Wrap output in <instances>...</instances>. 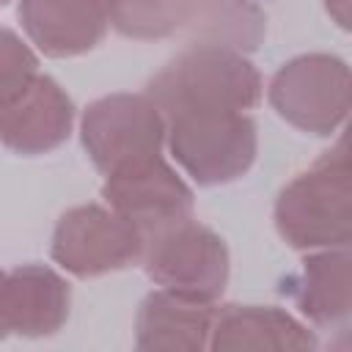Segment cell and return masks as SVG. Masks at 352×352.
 <instances>
[{"instance_id": "1", "label": "cell", "mask_w": 352, "mask_h": 352, "mask_svg": "<svg viewBox=\"0 0 352 352\" xmlns=\"http://www.w3.org/2000/svg\"><path fill=\"white\" fill-rule=\"evenodd\" d=\"M261 74L245 52L220 44H190L148 82L146 96L168 118L198 110H250L261 99Z\"/></svg>"}, {"instance_id": "2", "label": "cell", "mask_w": 352, "mask_h": 352, "mask_svg": "<svg viewBox=\"0 0 352 352\" xmlns=\"http://www.w3.org/2000/svg\"><path fill=\"white\" fill-rule=\"evenodd\" d=\"M275 228L283 242L297 250L349 245L352 187L344 138L280 190L275 201Z\"/></svg>"}, {"instance_id": "3", "label": "cell", "mask_w": 352, "mask_h": 352, "mask_svg": "<svg viewBox=\"0 0 352 352\" xmlns=\"http://www.w3.org/2000/svg\"><path fill=\"white\" fill-rule=\"evenodd\" d=\"M165 143L176 165L201 187L245 176L256 160V121L242 110H198L168 118Z\"/></svg>"}, {"instance_id": "4", "label": "cell", "mask_w": 352, "mask_h": 352, "mask_svg": "<svg viewBox=\"0 0 352 352\" xmlns=\"http://www.w3.org/2000/svg\"><path fill=\"white\" fill-rule=\"evenodd\" d=\"M267 96L286 124L327 138L349 113V66L330 52L297 55L272 74Z\"/></svg>"}, {"instance_id": "5", "label": "cell", "mask_w": 352, "mask_h": 352, "mask_svg": "<svg viewBox=\"0 0 352 352\" xmlns=\"http://www.w3.org/2000/svg\"><path fill=\"white\" fill-rule=\"evenodd\" d=\"M168 121L146 94H107L94 99L80 118V140L94 168L104 176L162 154Z\"/></svg>"}, {"instance_id": "6", "label": "cell", "mask_w": 352, "mask_h": 352, "mask_svg": "<svg viewBox=\"0 0 352 352\" xmlns=\"http://www.w3.org/2000/svg\"><path fill=\"white\" fill-rule=\"evenodd\" d=\"M146 250V236L124 214L107 204H82L60 214L52 231V261L77 275L96 278L104 272L138 264Z\"/></svg>"}, {"instance_id": "7", "label": "cell", "mask_w": 352, "mask_h": 352, "mask_svg": "<svg viewBox=\"0 0 352 352\" xmlns=\"http://www.w3.org/2000/svg\"><path fill=\"white\" fill-rule=\"evenodd\" d=\"M140 261L157 286L209 302L226 292L231 270L223 236L192 217L148 236Z\"/></svg>"}, {"instance_id": "8", "label": "cell", "mask_w": 352, "mask_h": 352, "mask_svg": "<svg viewBox=\"0 0 352 352\" xmlns=\"http://www.w3.org/2000/svg\"><path fill=\"white\" fill-rule=\"evenodd\" d=\"M102 198L148 239L157 231L192 217V190L162 157H146L104 176Z\"/></svg>"}, {"instance_id": "9", "label": "cell", "mask_w": 352, "mask_h": 352, "mask_svg": "<svg viewBox=\"0 0 352 352\" xmlns=\"http://www.w3.org/2000/svg\"><path fill=\"white\" fill-rule=\"evenodd\" d=\"M72 126L74 104L50 74H36L0 104V143L22 157H38L63 146Z\"/></svg>"}, {"instance_id": "10", "label": "cell", "mask_w": 352, "mask_h": 352, "mask_svg": "<svg viewBox=\"0 0 352 352\" xmlns=\"http://www.w3.org/2000/svg\"><path fill=\"white\" fill-rule=\"evenodd\" d=\"M28 38L50 58L91 52L107 33L110 0H19Z\"/></svg>"}, {"instance_id": "11", "label": "cell", "mask_w": 352, "mask_h": 352, "mask_svg": "<svg viewBox=\"0 0 352 352\" xmlns=\"http://www.w3.org/2000/svg\"><path fill=\"white\" fill-rule=\"evenodd\" d=\"M212 322L214 302L160 286L140 302L135 346L143 352H201L209 346Z\"/></svg>"}, {"instance_id": "12", "label": "cell", "mask_w": 352, "mask_h": 352, "mask_svg": "<svg viewBox=\"0 0 352 352\" xmlns=\"http://www.w3.org/2000/svg\"><path fill=\"white\" fill-rule=\"evenodd\" d=\"M6 319L8 330L25 338L58 333L72 308V289L63 275L44 264H22L6 272Z\"/></svg>"}, {"instance_id": "13", "label": "cell", "mask_w": 352, "mask_h": 352, "mask_svg": "<svg viewBox=\"0 0 352 352\" xmlns=\"http://www.w3.org/2000/svg\"><path fill=\"white\" fill-rule=\"evenodd\" d=\"M209 349H316V336L278 305H226L214 311Z\"/></svg>"}, {"instance_id": "14", "label": "cell", "mask_w": 352, "mask_h": 352, "mask_svg": "<svg viewBox=\"0 0 352 352\" xmlns=\"http://www.w3.org/2000/svg\"><path fill=\"white\" fill-rule=\"evenodd\" d=\"M297 305L316 324H338L352 308V256L346 248H324L302 261Z\"/></svg>"}, {"instance_id": "15", "label": "cell", "mask_w": 352, "mask_h": 352, "mask_svg": "<svg viewBox=\"0 0 352 352\" xmlns=\"http://www.w3.org/2000/svg\"><path fill=\"white\" fill-rule=\"evenodd\" d=\"M184 33L195 44L250 52L264 41L267 16L253 0H190Z\"/></svg>"}, {"instance_id": "16", "label": "cell", "mask_w": 352, "mask_h": 352, "mask_svg": "<svg viewBox=\"0 0 352 352\" xmlns=\"http://www.w3.org/2000/svg\"><path fill=\"white\" fill-rule=\"evenodd\" d=\"M190 0H110V25L135 41H157L182 33Z\"/></svg>"}, {"instance_id": "17", "label": "cell", "mask_w": 352, "mask_h": 352, "mask_svg": "<svg viewBox=\"0 0 352 352\" xmlns=\"http://www.w3.org/2000/svg\"><path fill=\"white\" fill-rule=\"evenodd\" d=\"M36 74L38 58L30 44L11 28L0 25V104L19 94Z\"/></svg>"}, {"instance_id": "18", "label": "cell", "mask_w": 352, "mask_h": 352, "mask_svg": "<svg viewBox=\"0 0 352 352\" xmlns=\"http://www.w3.org/2000/svg\"><path fill=\"white\" fill-rule=\"evenodd\" d=\"M324 8L338 22V28L349 30V25H352V0H324Z\"/></svg>"}, {"instance_id": "19", "label": "cell", "mask_w": 352, "mask_h": 352, "mask_svg": "<svg viewBox=\"0 0 352 352\" xmlns=\"http://www.w3.org/2000/svg\"><path fill=\"white\" fill-rule=\"evenodd\" d=\"M3 286H6V272L0 270V341H3L6 336H11L8 319H6V292H3Z\"/></svg>"}, {"instance_id": "20", "label": "cell", "mask_w": 352, "mask_h": 352, "mask_svg": "<svg viewBox=\"0 0 352 352\" xmlns=\"http://www.w3.org/2000/svg\"><path fill=\"white\" fill-rule=\"evenodd\" d=\"M6 3H8V0H0V8H3V6H6Z\"/></svg>"}]
</instances>
